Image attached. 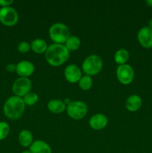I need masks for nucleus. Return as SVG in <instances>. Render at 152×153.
I'll list each match as a JSON object with an SVG mask.
<instances>
[{"mask_svg": "<svg viewBox=\"0 0 152 153\" xmlns=\"http://www.w3.org/2000/svg\"><path fill=\"white\" fill-rule=\"evenodd\" d=\"M10 130V126L7 123L0 121V141L4 140L8 136Z\"/></svg>", "mask_w": 152, "mask_h": 153, "instance_id": "obj_22", "label": "nucleus"}, {"mask_svg": "<svg viewBox=\"0 0 152 153\" xmlns=\"http://www.w3.org/2000/svg\"><path fill=\"white\" fill-rule=\"evenodd\" d=\"M30 45H31V50L37 54L46 53V50L49 47L46 40L41 38L34 39L31 41Z\"/></svg>", "mask_w": 152, "mask_h": 153, "instance_id": "obj_17", "label": "nucleus"}, {"mask_svg": "<svg viewBox=\"0 0 152 153\" xmlns=\"http://www.w3.org/2000/svg\"><path fill=\"white\" fill-rule=\"evenodd\" d=\"M66 112L70 118L75 120L83 119L88 112V107L83 101H72L66 106Z\"/></svg>", "mask_w": 152, "mask_h": 153, "instance_id": "obj_5", "label": "nucleus"}, {"mask_svg": "<svg viewBox=\"0 0 152 153\" xmlns=\"http://www.w3.org/2000/svg\"><path fill=\"white\" fill-rule=\"evenodd\" d=\"M130 58V53L127 49H119L114 55V61L118 65L126 64Z\"/></svg>", "mask_w": 152, "mask_h": 153, "instance_id": "obj_18", "label": "nucleus"}, {"mask_svg": "<svg viewBox=\"0 0 152 153\" xmlns=\"http://www.w3.org/2000/svg\"><path fill=\"white\" fill-rule=\"evenodd\" d=\"M142 105V100L139 96L133 94L128 97L125 102V107L128 111L135 112L139 110Z\"/></svg>", "mask_w": 152, "mask_h": 153, "instance_id": "obj_13", "label": "nucleus"}, {"mask_svg": "<svg viewBox=\"0 0 152 153\" xmlns=\"http://www.w3.org/2000/svg\"><path fill=\"white\" fill-rule=\"evenodd\" d=\"M137 40L142 47L145 49L152 48V29L148 26L140 28L137 34Z\"/></svg>", "mask_w": 152, "mask_h": 153, "instance_id": "obj_10", "label": "nucleus"}, {"mask_svg": "<svg viewBox=\"0 0 152 153\" xmlns=\"http://www.w3.org/2000/svg\"><path fill=\"white\" fill-rule=\"evenodd\" d=\"M19 21V14L16 9L12 7H1L0 8V22L5 26L11 27L16 25Z\"/></svg>", "mask_w": 152, "mask_h": 153, "instance_id": "obj_6", "label": "nucleus"}, {"mask_svg": "<svg viewBox=\"0 0 152 153\" xmlns=\"http://www.w3.org/2000/svg\"><path fill=\"white\" fill-rule=\"evenodd\" d=\"M145 3L148 6H151V7H152V0H147V1H145Z\"/></svg>", "mask_w": 152, "mask_h": 153, "instance_id": "obj_26", "label": "nucleus"}, {"mask_svg": "<svg viewBox=\"0 0 152 153\" xmlns=\"http://www.w3.org/2000/svg\"><path fill=\"white\" fill-rule=\"evenodd\" d=\"M92 85H93V81H92V77L86 76V75L82 76L78 82V85L80 89L85 91L90 90L92 88Z\"/></svg>", "mask_w": 152, "mask_h": 153, "instance_id": "obj_20", "label": "nucleus"}, {"mask_svg": "<svg viewBox=\"0 0 152 153\" xmlns=\"http://www.w3.org/2000/svg\"><path fill=\"white\" fill-rule=\"evenodd\" d=\"M17 49L20 53H27V52H28L31 50V45H30L28 42L22 41L19 43V45H18Z\"/></svg>", "mask_w": 152, "mask_h": 153, "instance_id": "obj_23", "label": "nucleus"}, {"mask_svg": "<svg viewBox=\"0 0 152 153\" xmlns=\"http://www.w3.org/2000/svg\"><path fill=\"white\" fill-rule=\"evenodd\" d=\"M23 101L25 102V105L32 106L35 105L39 100V96L36 93L30 92L28 94L22 97Z\"/></svg>", "mask_w": 152, "mask_h": 153, "instance_id": "obj_21", "label": "nucleus"}, {"mask_svg": "<svg viewBox=\"0 0 152 153\" xmlns=\"http://www.w3.org/2000/svg\"><path fill=\"white\" fill-rule=\"evenodd\" d=\"M108 124V119L103 114H96L90 117L89 125L91 128L94 130H101L106 128Z\"/></svg>", "mask_w": 152, "mask_h": 153, "instance_id": "obj_12", "label": "nucleus"}, {"mask_svg": "<svg viewBox=\"0 0 152 153\" xmlns=\"http://www.w3.org/2000/svg\"><path fill=\"white\" fill-rule=\"evenodd\" d=\"M116 78L121 84L125 85H130L134 81V70L133 67L129 64L119 65L116 71Z\"/></svg>", "mask_w": 152, "mask_h": 153, "instance_id": "obj_8", "label": "nucleus"}, {"mask_svg": "<svg viewBox=\"0 0 152 153\" xmlns=\"http://www.w3.org/2000/svg\"><path fill=\"white\" fill-rule=\"evenodd\" d=\"M18 140L20 145L23 147H30L34 142V137L31 131L28 129H22L19 132L18 136Z\"/></svg>", "mask_w": 152, "mask_h": 153, "instance_id": "obj_16", "label": "nucleus"}, {"mask_svg": "<svg viewBox=\"0 0 152 153\" xmlns=\"http://www.w3.org/2000/svg\"><path fill=\"white\" fill-rule=\"evenodd\" d=\"M31 88L32 83L28 78L19 77L13 82L12 85V91L15 96L22 98L26 94L31 92Z\"/></svg>", "mask_w": 152, "mask_h": 153, "instance_id": "obj_7", "label": "nucleus"}, {"mask_svg": "<svg viewBox=\"0 0 152 153\" xmlns=\"http://www.w3.org/2000/svg\"><path fill=\"white\" fill-rule=\"evenodd\" d=\"M25 109V104L23 99L15 95L8 97L3 106L4 114L12 120L19 119L24 114Z\"/></svg>", "mask_w": 152, "mask_h": 153, "instance_id": "obj_2", "label": "nucleus"}, {"mask_svg": "<svg viewBox=\"0 0 152 153\" xmlns=\"http://www.w3.org/2000/svg\"><path fill=\"white\" fill-rule=\"evenodd\" d=\"M64 77L68 82L75 84L82 77V70L75 64H69L64 70Z\"/></svg>", "mask_w": 152, "mask_h": 153, "instance_id": "obj_9", "label": "nucleus"}, {"mask_svg": "<svg viewBox=\"0 0 152 153\" xmlns=\"http://www.w3.org/2000/svg\"><path fill=\"white\" fill-rule=\"evenodd\" d=\"M21 153H31V152L30 150H24V151H22Z\"/></svg>", "mask_w": 152, "mask_h": 153, "instance_id": "obj_28", "label": "nucleus"}, {"mask_svg": "<svg viewBox=\"0 0 152 153\" xmlns=\"http://www.w3.org/2000/svg\"><path fill=\"white\" fill-rule=\"evenodd\" d=\"M49 35L54 43L64 45L71 34L66 25L62 22H55L49 28Z\"/></svg>", "mask_w": 152, "mask_h": 153, "instance_id": "obj_3", "label": "nucleus"}, {"mask_svg": "<svg viewBox=\"0 0 152 153\" xmlns=\"http://www.w3.org/2000/svg\"><path fill=\"white\" fill-rule=\"evenodd\" d=\"M103 68V61L99 55H90L82 63V71L85 75L93 76L98 75Z\"/></svg>", "mask_w": 152, "mask_h": 153, "instance_id": "obj_4", "label": "nucleus"}, {"mask_svg": "<svg viewBox=\"0 0 152 153\" xmlns=\"http://www.w3.org/2000/svg\"><path fill=\"white\" fill-rule=\"evenodd\" d=\"M34 70L35 67L31 61H22L16 64V73L20 77L28 78L34 73Z\"/></svg>", "mask_w": 152, "mask_h": 153, "instance_id": "obj_11", "label": "nucleus"}, {"mask_svg": "<svg viewBox=\"0 0 152 153\" xmlns=\"http://www.w3.org/2000/svg\"><path fill=\"white\" fill-rule=\"evenodd\" d=\"M148 27L152 29V19H151L148 22Z\"/></svg>", "mask_w": 152, "mask_h": 153, "instance_id": "obj_27", "label": "nucleus"}, {"mask_svg": "<svg viewBox=\"0 0 152 153\" xmlns=\"http://www.w3.org/2000/svg\"><path fill=\"white\" fill-rule=\"evenodd\" d=\"M69 52L65 45L52 43L48 47L45 53V58L51 66L60 67L68 61L70 56Z\"/></svg>", "mask_w": 152, "mask_h": 153, "instance_id": "obj_1", "label": "nucleus"}, {"mask_svg": "<svg viewBox=\"0 0 152 153\" xmlns=\"http://www.w3.org/2000/svg\"><path fill=\"white\" fill-rule=\"evenodd\" d=\"M29 150L31 153H52L50 145L42 140H34L30 146Z\"/></svg>", "mask_w": 152, "mask_h": 153, "instance_id": "obj_14", "label": "nucleus"}, {"mask_svg": "<svg viewBox=\"0 0 152 153\" xmlns=\"http://www.w3.org/2000/svg\"><path fill=\"white\" fill-rule=\"evenodd\" d=\"M65 46L66 47V49H68L69 52L72 51H76L80 48V45H81V41H80V39L77 36H70L68 38V40L66 41L65 43Z\"/></svg>", "mask_w": 152, "mask_h": 153, "instance_id": "obj_19", "label": "nucleus"}, {"mask_svg": "<svg viewBox=\"0 0 152 153\" xmlns=\"http://www.w3.org/2000/svg\"><path fill=\"white\" fill-rule=\"evenodd\" d=\"M13 3V0H0V6L2 7H10Z\"/></svg>", "mask_w": 152, "mask_h": 153, "instance_id": "obj_25", "label": "nucleus"}, {"mask_svg": "<svg viewBox=\"0 0 152 153\" xmlns=\"http://www.w3.org/2000/svg\"><path fill=\"white\" fill-rule=\"evenodd\" d=\"M47 108L49 111L52 113L59 114L63 113L66 109V105L62 100L54 99V100H51L48 102Z\"/></svg>", "mask_w": 152, "mask_h": 153, "instance_id": "obj_15", "label": "nucleus"}, {"mask_svg": "<svg viewBox=\"0 0 152 153\" xmlns=\"http://www.w3.org/2000/svg\"><path fill=\"white\" fill-rule=\"evenodd\" d=\"M5 69L7 72H9V73H13V72H16V64H7Z\"/></svg>", "mask_w": 152, "mask_h": 153, "instance_id": "obj_24", "label": "nucleus"}]
</instances>
